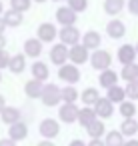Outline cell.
I'll return each mask as SVG.
<instances>
[{
  "instance_id": "cell-36",
  "label": "cell",
  "mask_w": 138,
  "mask_h": 146,
  "mask_svg": "<svg viewBox=\"0 0 138 146\" xmlns=\"http://www.w3.org/2000/svg\"><path fill=\"white\" fill-rule=\"evenodd\" d=\"M10 54L6 52V50H0V70H4V68H8V64H10Z\"/></svg>"
},
{
  "instance_id": "cell-21",
  "label": "cell",
  "mask_w": 138,
  "mask_h": 146,
  "mask_svg": "<svg viewBox=\"0 0 138 146\" xmlns=\"http://www.w3.org/2000/svg\"><path fill=\"white\" fill-rule=\"evenodd\" d=\"M94 120H98V116H96L94 108H90V106H82V108L78 110V124H80V126L88 128Z\"/></svg>"
},
{
  "instance_id": "cell-29",
  "label": "cell",
  "mask_w": 138,
  "mask_h": 146,
  "mask_svg": "<svg viewBox=\"0 0 138 146\" xmlns=\"http://www.w3.org/2000/svg\"><path fill=\"white\" fill-rule=\"evenodd\" d=\"M120 78L126 80V82H134V80H138V64L132 62V64L122 66V70H120Z\"/></svg>"
},
{
  "instance_id": "cell-46",
  "label": "cell",
  "mask_w": 138,
  "mask_h": 146,
  "mask_svg": "<svg viewBox=\"0 0 138 146\" xmlns=\"http://www.w3.org/2000/svg\"><path fill=\"white\" fill-rule=\"evenodd\" d=\"M0 14H4V6H2V2H0ZM2 18V16H0Z\"/></svg>"
},
{
  "instance_id": "cell-11",
  "label": "cell",
  "mask_w": 138,
  "mask_h": 146,
  "mask_svg": "<svg viewBox=\"0 0 138 146\" xmlns=\"http://www.w3.org/2000/svg\"><path fill=\"white\" fill-rule=\"evenodd\" d=\"M136 46H132V44H122L120 48H118V52H116V58H118V62L122 64V66H126V64H132V62H136Z\"/></svg>"
},
{
  "instance_id": "cell-22",
  "label": "cell",
  "mask_w": 138,
  "mask_h": 146,
  "mask_svg": "<svg viewBox=\"0 0 138 146\" xmlns=\"http://www.w3.org/2000/svg\"><path fill=\"white\" fill-rule=\"evenodd\" d=\"M8 70L12 72V74H22L24 70H26V54L22 52H18V54H14L12 58H10V64H8Z\"/></svg>"
},
{
  "instance_id": "cell-23",
  "label": "cell",
  "mask_w": 138,
  "mask_h": 146,
  "mask_svg": "<svg viewBox=\"0 0 138 146\" xmlns=\"http://www.w3.org/2000/svg\"><path fill=\"white\" fill-rule=\"evenodd\" d=\"M0 120H2L4 124H8V126H12V124L20 122V110L16 106H6L2 110V114H0Z\"/></svg>"
},
{
  "instance_id": "cell-25",
  "label": "cell",
  "mask_w": 138,
  "mask_h": 146,
  "mask_svg": "<svg viewBox=\"0 0 138 146\" xmlns=\"http://www.w3.org/2000/svg\"><path fill=\"white\" fill-rule=\"evenodd\" d=\"M118 130L122 132L124 138H134L136 132H138V122H136V118H124Z\"/></svg>"
},
{
  "instance_id": "cell-27",
  "label": "cell",
  "mask_w": 138,
  "mask_h": 146,
  "mask_svg": "<svg viewBox=\"0 0 138 146\" xmlns=\"http://www.w3.org/2000/svg\"><path fill=\"white\" fill-rule=\"evenodd\" d=\"M126 8V0H104V12L108 16H116Z\"/></svg>"
},
{
  "instance_id": "cell-28",
  "label": "cell",
  "mask_w": 138,
  "mask_h": 146,
  "mask_svg": "<svg viewBox=\"0 0 138 146\" xmlns=\"http://www.w3.org/2000/svg\"><path fill=\"white\" fill-rule=\"evenodd\" d=\"M86 132H88V136H90V140H96V138H104L106 136V126H104V122L98 118V120H94L88 128H86Z\"/></svg>"
},
{
  "instance_id": "cell-6",
  "label": "cell",
  "mask_w": 138,
  "mask_h": 146,
  "mask_svg": "<svg viewBox=\"0 0 138 146\" xmlns=\"http://www.w3.org/2000/svg\"><path fill=\"white\" fill-rule=\"evenodd\" d=\"M38 130H40V136H42L44 140H54V138L60 134V122L54 120V118H44V120L40 122Z\"/></svg>"
},
{
  "instance_id": "cell-18",
  "label": "cell",
  "mask_w": 138,
  "mask_h": 146,
  "mask_svg": "<svg viewBox=\"0 0 138 146\" xmlns=\"http://www.w3.org/2000/svg\"><path fill=\"white\" fill-rule=\"evenodd\" d=\"M28 136V126H26V122H16V124H12V126H8V138H12L14 142H20V140H24Z\"/></svg>"
},
{
  "instance_id": "cell-47",
  "label": "cell",
  "mask_w": 138,
  "mask_h": 146,
  "mask_svg": "<svg viewBox=\"0 0 138 146\" xmlns=\"http://www.w3.org/2000/svg\"><path fill=\"white\" fill-rule=\"evenodd\" d=\"M32 2H36V4H42V2H46V0H32Z\"/></svg>"
},
{
  "instance_id": "cell-42",
  "label": "cell",
  "mask_w": 138,
  "mask_h": 146,
  "mask_svg": "<svg viewBox=\"0 0 138 146\" xmlns=\"http://www.w3.org/2000/svg\"><path fill=\"white\" fill-rule=\"evenodd\" d=\"M36 146H56V144H54L52 140H40V142H38Z\"/></svg>"
},
{
  "instance_id": "cell-24",
  "label": "cell",
  "mask_w": 138,
  "mask_h": 146,
  "mask_svg": "<svg viewBox=\"0 0 138 146\" xmlns=\"http://www.w3.org/2000/svg\"><path fill=\"white\" fill-rule=\"evenodd\" d=\"M2 20H4V24L6 26H10V28H16V26H20L22 22H24V14L22 12H16V10H4V16H2Z\"/></svg>"
},
{
  "instance_id": "cell-30",
  "label": "cell",
  "mask_w": 138,
  "mask_h": 146,
  "mask_svg": "<svg viewBox=\"0 0 138 146\" xmlns=\"http://www.w3.org/2000/svg\"><path fill=\"white\" fill-rule=\"evenodd\" d=\"M124 142H126V138L122 136L120 130H110L104 136V144L106 146H124Z\"/></svg>"
},
{
  "instance_id": "cell-19",
  "label": "cell",
  "mask_w": 138,
  "mask_h": 146,
  "mask_svg": "<svg viewBox=\"0 0 138 146\" xmlns=\"http://www.w3.org/2000/svg\"><path fill=\"white\" fill-rule=\"evenodd\" d=\"M118 78H120V74H116V70H112V68H108V70H104V72H100V76H98V82H100V86L102 88H112V86H116L118 84Z\"/></svg>"
},
{
  "instance_id": "cell-33",
  "label": "cell",
  "mask_w": 138,
  "mask_h": 146,
  "mask_svg": "<svg viewBox=\"0 0 138 146\" xmlns=\"http://www.w3.org/2000/svg\"><path fill=\"white\" fill-rule=\"evenodd\" d=\"M30 6H32V0H10V8L16 12H22V14L26 10H30Z\"/></svg>"
},
{
  "instance_id": "cell-37",
  "label": "cell",
  "mask_w": 138,
  "mask_h": 146,
  "mask_svg": "<svg viewBox=\"0 0 138 146\" xmlns=\"http://www.w3.org/2000/svg\"><path fill=\"white\" fill-rule=\"evenodd\" d=\"M126 8L132 16H138V0H128L126 2Z\"/></svg>"
},
{
  "instance_id": "cell-12",
  "label": "cell",
  "mask_w": 138,
  "mask_h": 146,
  "mask_svg": "<svg viewBox=\"0 0 138 146\" xmlns=\"http://www.w3.org/2000/svg\"><path fill=\"white\" fill-rule=\"evenodd\" d=\"M106 32H108V36H110L112 40H120V38H124V34H126V24H124L122 20H118V18H112V20L106 24Z\"/></svg>"
},
{
  "instance_id": "cell-39",
  "label": "cell",
  "mask_w": 138,
  "mask_h": 146,
  "mask_svg": "<svg viewBox=\"0 0 138 146\" xmlns=\"http://www.w3.org/2000/svg\"><path fill=\"white\" fill-rule=\"evenodd\" d=\"M88 146H106V144H104V140H102V138H96V140H90V142H88Z\"/></svg>"
},
{
  "instance_id": "cell-7",
  "label": "cell",
  "mask_w": 138,
  "mask_h": 146,
  "mask_svg": "<svg viewBox=\"0 0 138 146\" xmlns=\"http://www.w3.org/2000/svg\"><path fill=\"white\" fill-rule=\"evenodd\" d=\"M56 36H58V28H56L52 22H42V24L36 28V38H38L42 44L54 42Z\"/></svg>"
},
{
  "instance_id": "cell-44",
  "label": "cell",
  "mask_w": 138,
  "mask_h": 146,
  "mask_svg": "<svg viewBox=\"0 0 138 146\" xmlns=\"http://www.w3.org/2000/svg\"><path fill=\"white\" fill-rule=\"evenodd\" d=\"M0 50H6V36H0Z\"/></svg>"
},
{
  "instance_id": "cell-32",
  "label": "cell",
  "mask_w": 138,
  "mask_h": 146,
  "mask_svg": "<svg viewBox=\"0 0 138 146\" xmlns=\"http://www.w3.org/2000/svg\"><path fill=\"white\" fill-rule=\"evenodd\" d=\"M118 112L122 118H134L136 116V104L132 100H124L122 104H118Z\"/></svg>"
},
{
  "instance_id": "cell-34",
  "label": "cell",
  "mask_w": 138,
  "mask_h": 146,
  "mask_svg": "<svg viewBox=\"0 0 138 146\" xmlns=\"http://www.w3.org/2000/svg\"><path fill=\"white\" fill-rule=\"evenodd\" d=\"M124 90H126V98H128V100H132V102L138 100V80L128 82V84L124 86Z\"/></svg>"
},
{
  "instance_id": "cell-9",
  "label": "cell",
  "mask_w": 138,
  "mask_h": 146,
  "mask_svg": "<svg viewBox=\"0 0 138 146\" xmlns=\"http://www.w3.org/2000/svg\"><path fill=\"white\" fill-rule=\"evenodd\" d=\"M76 20H78V14L68 8V6H60L56 10V22L60 26H76Z\"/></svg>"
},
{
  "instance_id": "cell-16",
  "label": "cell",
  "mask_w": 138,
  "mask_h": 146,
  "mask_svg": "<svg viewBox=\"0 0 138 146\" xmlns=\"http://www.w3.org/2000/svg\"><path fill=\"white\" fill-rule=\"evenodd\" d=\"M30 72H32V78L40 80V82H46L48 76H50V68H48V64H46V62H40V60L32 62Z\"/></svg>"
},
{
  "instance_id": "cell-13",
  "label": "cell",
  "mask_w": 138,
  "mask_h": 146,
  "mask_svg": "<svg viewBox=\"0 0 138 146\" xmlns=\"http://www.w3.org/2000/svg\"><path fill=\"white\" fill-rule=\"evenodd\" d=\"M94 112H96V116H98L100 120H106V118H110V116L114 114V104L104 96V98H100V100L94 104Z\"/></svg>"
},
{
  "instance_id": "cell-15",
  "label": "cell",
  "mask_w": 138,
  "mask_h": 146,
  "mask_svg": "<svg viewBox=\"0 0 138 146\" xmlns=\"http://www.w3.org/2000/svg\"><path fill=\"white\" fill-rule=\"evenodd\" d=\"M42 90H44V82H40V80H36V78H32V80H28V82L24 84V94H26L30 100L40 98V96H42Z\"/></svg>"
},
{
  "instance_id": "cell-49",
  "label": "cell",
  "mask_w": 138,
  "mask_h": 146,
  "mask_svg": "<svg viewBox=\"0 0 138 146\" xmlns=\"http://www.w3.org/2000/svg\"><path fill=\"white\" fill-rule=\"evenodd\" d=\"M136 54H138V42H136Z\"/></svg>"
},
{
  "instance_id": "cell-31",
  "label": "cell",
  "mask_w": 138,
  "mask_h": 146,
  "mask_svg": "<svg viewBox=\"0 0 138 146\" xmlns=\"http://www.w3.org/2000/svg\"><path fill=\"white\" fill-rule=\"evenodd\" d=\"M80 98V92L74 86H64L62 88V104H76V100Z\"/></svg>"
},
{
  "instance_id": "cell-48",
  "label": "cell",
  "mask_w": 138,
  "mask_h": 146,
  "mask_svg": "<svg viewBox=\"0 0 138 146\" xmlns=\"http://www.w3.org/2000/svg\"><path fill=\"white\" fill-rule=\"evenodd\" d=\"M0 82H2V70H0Z\"/></svg>"
},
{
  "instance_id": "cell-5",
  "label": "cell",
  "mask_w": 138,
  "mask_h": 146,
  "mask_svg": "<svg viewBox=\"0 0 138 146\" xmlns=\"http://www.w3.org/2000/svg\"><path fill=\"white\" fill-rule=\"evenodd\" d=\"M68 60H70V64H76V66H80L84 62H90V50L82 42L74 44V46L68 48Z\"/></svg>"
},
{
  "instance_id": "cell-43",
  "label": "cell",
  "mask_w": 138,
  "mask_h": 146,
  "mask_svg": "<svg viewBox=\"0 0 138 146\" xmlns=\"http://www.w3.org/2000/svg\"><path fill=\"white\" fill-rule=\"evenodd\" d=\"M6 108V100H4V96L0 94V114H2V110Z\"/></svg>"
},
{
  "instance_id": "cell-2",
  "label": "cell",
  "mask_w": 138,
  "mask_h": 146,
  "mask_svg": "<svg viewBox=\"0 0 138 146\" xmlns=\"http://www.w3.org/2000/svg\"><path fill=\"white\" fill-rule=\"evenodd\" d=\"M90 64H92L94 70L104 72V70H108L110 64H112V54H110L108 50H104V48H98V50H94V52L90 54Z\"/></svg>"
},
{
  "instance_id": "cell-10",
  "label": "cell",
  "mask_w": 138,
  "mask_h": 146,
  "mask_svg": "<svg viewBox=\"0 0 138 146\" xmlns=\"http://www.w3.org/2000/svg\"><path fill=\"white\" fill-rule=\"evenodd\" d=\"M78 106L76 104H62L58 108V118L60 122L64 124H72V122H78Z\"/></svg>"
},
{
  "instance_id": "cell-1",
  "label": "cell",
  "mask_w": 138,
  "mask_h": 146,
  "mask_svg": "<svg viewBox=\"0 0 138 146\" xmlns=\"http://www.w3.org/2000/svg\"><path fill=\"white\" fill-rule=\"evenodd\" d=\"M40 100H42V104H44V106H48V108L58 106V104L62 102V88H60V86H56V84H52V82L44 84V90H42Z\"/></svg>"
},
{
  "instance_id": "cell-20",
  "label": "cell",
  "mask_w": 138,
  "mask_h": 146,
  "mask_svg": "<svg viewBox=\"0 0 138 146\" xmlns=\"http://www.w3.org/2000/svg\"><path fill=\"white\" fill-rule=\"evenodd\" d=\"M24 54L28 56V58H38L40 54H42V42L38 40V38H28L26 42H24Z\"/></svg>"
},
{
  "instance_id": "cell-40",
  "label": "cell",
  "mask_w": 138,
  "mask_h": 146,
  "mask_svg": "<svg viewBox=\"0 0 138 146\" xmlns=\"http://www.w3.org/2000/svg\"><path fill=\"white\" fill-rule=\"evenodd\" d=\"M68 146H88V144H84V142H82L80 138H74V140H72V142H70Z\"/></svg>"
},
{
  "instance_id": "cell-14",
  "label": "cell",
  "mask_w": 138,
  "mask_h": 146,
  "mask_svg": "<svg viewBox=\"0 0 138 146\" xmlns=\"http://www.w3.org/2000/svg\"><path fill=\"white\" fill-rule=\"evenodd\" d=\"M82 44L88 48V50H98L100 46H102V36H100V32H96V30H86L84 32V36H82Z\"/></svg>"
},
{
  "instance_id": "cell-26",
  "label": "cell",
  "mask_w": 138,
  "mask_h": 146,
  "mask_svg": "<svg viewBox=\"0 0 138 146\" xmlns=\"http://www.w3.org/2000/svg\"><path fill=\"white\" fill-rule=\"evenodd\" d=\"M106 98H108L112 104H122L124 100H128V98H126V90H124L122 86H118V84L106 90Z\"/></svg>"
},
{
  "instance_id": "cell-41",
  "label": "cell",
  "mask_w": 138,
  "mask_h": 146,
  "mask_svg": "<svg viewBox=\"0 0 138 146\" xmlns=\"http://www.w3.org/2000/svg\"><path fill=\"white\" fill-rule=\"evenodd\" d=\"M124 146H138V140H136V138H128V140L124 142Z\"/></svg>"
},
{
  "instance_id": "cell-50",
  "label": "cell",
  "mask_w": 138,
  "mask_h": 146,
  "mask_svg": "<svg viewBox=\"0 0 138 146\" xmlns=\"http://www.w3.org/2000/svg\"><path fill=\"white\" fill-rule=\"evenodd\" d=\"M56 2H62V0H56Z\"/></svg>"
},
{
  "instance_id": "cell-4",
  "label": "cell",
  "mask_w": 138,
  "mask_h": 146,
  "mask_svg": "<svg viewBox=\"0 0 138 146\" xmlns=\"http://www.w3.org/2000/svg\"><path fill=\"white\" fill-rule=\"evenodd\" d=\"M58 38L64 46H74V44H80L82 42V34L76 26H62L58 30Z\"/></svg>"
},
{
  "instance_id": "cell-35",
  "label": "cell",
  "mask_w": 138,
  "mask_h": 146,
  "mask_svg": "<svg viewBox=\"0 0 138 146\" xmlns=\"http://www.w3.org/2000/svg\"><path fill=\"white\" fill-rule=\"evenodd\" d=\"M68 8H72L76 14L78 12H84L86 8H88V0H68V4H66Z\"/></svg>"
},
{
  "instance_id": "cell-17",
  "label": "cell",
  "mask_w": 138,
  "mask_h": 146,
  "mask_svg": "<svg viewBox=\"0 0 138 146\" xmlns=\"http://www.w3.org/2000/svg\"><path fill=\"white\" fill-rule=\"evenodd\" d=\"M100 98H102V96H100L98 88H94V86H88V88H84V90L80 92L82 104H84V106H90V108H94V104H96Z\"/></svg>"
},
{
  "instance_id": "cell-45",
  "label": "cell",
  "mask_w": 138,
  "mask_h": 146,
  "mask_svg": "<svg viewBox=\"0 0 138 146\" xmlns=\"http://www.w3.org/2000/svg\"><path fill=\"white\" fill-rule=\"evenodd\" d=\"M4 28H6V24H4L2 18H0V36H4Z\"/></svg>"
},
{
  "instance_id": "cell-38",
  "label": "cell",
  "mask_w": 138,
  "mask_h": 146,
  "mask_svg": "<svg viewBox=\"0 0 138 146\" xmlns=\"http://www.w3.org/2000/svg\"><path fill=\"white\" fill-rule=\"evenodd\" d=\"M0 146H16V142L12 138H2L0 140Z\"/></svg>"
},
{
  "instance_id": "cell-8",
  "label": "cell",
  "mask_w": 138,
  "mask_h": 146,
  "mask_svg": "<svg viewBox=\"0 0 138 146\" xmlns=\"http://www.w3.org/2000/svg\"><path fill=\"white\" fill-rule=\"evenodd\" d=\"M50 62L54 66H58V68L64 66L68 62V46H64L62 42L52 44V48H50Z\"/></svg>"
},
{
  "instance_id": "cell-3",
  "label": "cell",
  "mask_w": 138,
  "mask_h": 146,
  "mask_svg": "<svg viewBox=\"0 0 138 146\" xmlns=\"http://www.w3.org/2000/svg\"><path fill=\"white\" fill-rule=\"evenodd\" d=\"M58 78H60L62 82H66L68 86H74V84L82 78V74H80V68H78L76 64L66 62L64 66H60V68H58Z\"/></svg>"
}]
</instances>
